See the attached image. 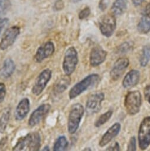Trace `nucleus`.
<instances>
[{
    "label": "nucleus",
    "mask_w": 150,
    "mask_h": 151,
    "mask_svg": "<svg viewBox=\"0 0 150 151\" xmlns=\"http://www.w3.org/2000/svg\"><path fill=\"white\" fill-rule=\"evenodd\" d=\"M71 1L73 3H78V2H79V1H81L82 0H71Z\"/></svg>",
    "instance_id": "40"
},
{
    "label": "nucleus",
    "mask_w": 150,
    "mask_h": 151,
    "mask_svg": "<svg viewBox=\"0 0 150 151\" xmlns=\"http://www.w3.org/2000/svg\"><path fill=\"white\" fill-rule=\"evenodd\" d=\"M136 150V138L135 136H132L131 137L128 146L127 150L128 151H135Z\"/></svg>",
    "instance_id": "27"
},
{
    "label": "nucleus",
    "mask_w": 150,
    "mask_h": 151,
    "mask_svg": "<svg viewBox=\"0 0 150 151\" xmlns=\"http://www.w3.org/2000/svg\"><path fill=\"white\" fill-rule=\"evenodd\" d=\"M106 150H111V151H112V150H115V151H119L120 150V146L119 145V143L118 142H115L113 145H111L110 146H109L106 149Z\"/></svg>",
    "instance_id": "33"
},
{
    "label": "nucleus",
    "mask_w": 150,
    "mask_h": 151,
    "mask_svg": "<svg viewBox=\"0 0 150 151\" xmlns=\"http://www.w3.org/2000/svg\"><path fill=\"white\" fill-rule=\"evenodd\" d=\"M142 104V96L139 91L129 92L125 96L124 106L126 113L130 116H134L140 111Z\"/></svg>",
    "instance_id": "4"
},
{
    "label": "nucleus",
    "mask_w": 150,
    "mask_h": 151,
    "mask_svg": "<svg viewBox=\"0 0 150 151\" xmlns=\"http://www.w3.org/2000/svg\"><path fill=\"white\" fill-rule=\"evenodd\" d=\"M99 26L101 33L107 37H111L115 30L116 21L114 15L105 14L99 21Z\"/></svg>",
    "instance_id": "8"
},
{
    "label": "nucleus",
    "mask_w": 150,
    "mask_h": 151,
    "mask_svg": "<svg viewBox=\"0 0 150 151\" xmlns=\"http://www.w3.org/2000/svg\"><path fill=\"white\" fill-rule=\"evenodd\" d=\"M20 33V29L17 26H11L7 29L0 41V49L5 50L11 46Z\"/></svg>",
    "instance_id": "10"
},
{
    "label": "nucleus",
    "mask_w": 150,
    "mask_h": 151,
    "mask_svg": "<svg viewBox=\"0 0 150 151\" xmlns=\"http://www.w3.org/2000/svg\"><path fill=\"white\" fill-rule=\"evenodd\" d=\"M85 109L80 103L74 104L71 108L67 122V130L70 134L76 133L84 116Z\"/></svg>",
    "instance_id": "3"
},
{
    "label": "nucleus",
    "mask_w": 150,
    "mask_h": 151,
    "mask_svg": "<svg viewBox=\"0 0 150 151\" xmlns=\"http://www.w3.org/2000/svg\"><path fill=\"white\" fill-rule=\"evenodd\" d=\"M144 14L150 15V2L146 6L144 10Z\"/></svg>",
    "instance_id": "38"
},
{
    "label": "nucleus",
    "mask_w": 150,
    "mask_h": 151,
    "mask_svg": "<svg viewBox=\"0 0 150 151\" xmlns=\"http://www.w3.org/2000/svg\"><path fill=\"white\" fill-rule=\"evenodd\" d=\"M7 142H8L7 137H4L0 140V150H3L4 149V147H6Z\"/></svg>",
    "instance_id": "35"
},
{
    "label": "nucleus",
    "mask_w": 150,
    "mask_h": 151,
    "mask_svg": "<svg viewBox=\"0 0 150 151\" xmlns=\"http://www.w3.org/2000/svg\"><path fill=\"white\" fill-rule=\"evenodd\" d=\"M50 109L51 106L50 104L46 103L40 105L30 115L29 120V125L30 127H34L39 124L49 113Z\"/></svg>",
    "instance_id": "11"
},
{
    "label": "nucleus",
    "mask_w": 150,
    "mask_h": 151,
    "mask_svg": "<svg viewBox=\"0 0 150 151\" xmlns=\"http://www.w3.org/2000/svg\"><path fill=\"white\" fill-rule=\"evenodd\" d=\"M121 126L119 123H115L112 126H111L105 134L102 136L101 139L99 141V145L101 147H104L107 145L119 133L121 130Z\"/></svg>",
    "instance_id": "15"
},
{
    "label": "nucleus",
    "mask_w": 150,
    "mask_h": 151,
    "mask_svg": "<svg viewBox=\"0 0 150 151\" xmlns=\"http://www.w3.org/2000/svg\"><path fill=\"white\" fill-rule=\"evenodd\" d=\"M52 76V72L49 69L43 70L36 80L32 88V93L36 96H40L45 89Z\"/></svg>",
    "instance_id": "9"
},
{
    "label": "nucleus",
    "mask_w": 150,
    "mask_h": 151,
    "mask_svg": "<svg viewBox=\"0 0 150 151\" xmlns=\"http://www.w3.org/2000/svg\"><path fill=\"white\" fill-rule=\"evenodd\" d=\"M91 14V9L89 7H85L79 14V19L80 20H84L86 19Z\"/></svg>",
    "instance_id": "28"
},
{
    "label": "nucleus",
    "mask_w": 150,
    "mask_h": 151,
    "mask_svg": "<svg viewBox=\"0 0 150 151\" xmlns=\"http://www.w3.org/2000/svg\"><path fill=\"white\" fill-rule=\"evenodd\" d=\"M15 69L16 65L14 61L10 58L6 59L0 69V77L4 79L10 78L13 74Z\"/></svg>",
    "instance_id": "19"
},
{
    "label": "nucleus",
    "mask_w": 150,
    "mask_h": 151,
    "mask_svg": "<svg viewBox=\"0 0 150 151\" xmlns=\"http://www.w3.org/2000/svg\"><path fill=\"white\" fill-rule=\"evenodd\" d=\"M78 63V54L76 49L71 46L66 51L63 62V69L67 75H71L76 69Z\"/></svg>",
    "instance_id": "5"
},
{
    "label": "nucleus",
    "mask_w": 150,
    "mask_h": 151,
    "mask_svg": "<svg viewBox=\"0 0 150 151\" xmlns=\"http://www.w3.org/2000/svg\"><path fill=\"white\" fill-rule=\"evenodd\" d=\"M99 81V75L96 73H92L86 77L71 88L69 93L70 99H73L78 97L89 88L95 86Z\"/></svg>",
    "instance_id": "2"
},
{
    "label": "nucleus",
    "mask_w": 150,
    "mask_h": 151,
    "mask_svg": "<svg viewBox=\"0 0 150 151\" xmlns=\"http://www.w3.org/2000/svg\"><path fill=\"white\" fill-rule=\"evenodd\" d=\"M144 1V0H132V2L135 7H137L140 6Z\"/></svg>",
    "instance_id": "37"
},
{
    "label": "nucleus",
    "mask_w": 150,
    "mask_h": 151,
    "mask_svg": "<svg viewBox=\"0 0 150 151\" xmlns=\"http://www.w3.org/2000/svg\"><path fill=\"white\" fill-rule=\"evenodd\" d=\"M6 87L4 83H0V103H2L6 97Z\"/></svg>",
    "instance_id": "29"
},
{
    "label": "nucleus",
    "mask_w": 150,
    "mask_h": 151,
    "mask_svg": "<svg viewBox=\"0 0 150 151\" xmlns=\"http://www.w3.org/2000/svg\"><path fill=\"white\" fill-rule=\"evenodd\" d=\"M106 4L105 3V0H101L99 4V7L102 11H104L106 9Z\"/></svg>",
    "instance_id": "36"
},
{
    "label": "nucleus",
    "mask_w": 150,
    "mask_h": 151,
    "mask_svg": "<svg viewBox=\"0 0 150 151\" xmlns=\"http://www.w3.org/2000/svg\"><path fill=\"white\" fill-rule=\"evenodd\" d=\"M113 114V111L112 110H109L103 114H102L96 121L95 123V126L96 127H99L105 124L112 117Z\"/></svg>",
    "instance_id": "25"
},
{
    "label": "nucleus",
    "mask_w": 150,
    "mask_h": 151,
    "mask_svg": "<svg viewBox=\"0 0 150 151\" xmlns=\"http://www.w3.org/2000/svg\"><path fill=\"white\" fill-rule=\"evenodd\" d=\"M64 7V3L62 0H56L54 4L53 9L55 11H60Z\"/></svg>",
    "instance_id": "30"
},
{
    "label": "nucleus",
    "mask_w": 150,
    "mask_h": 151,
    "mask_svg": "<svg viewBox=\"0 0 150 151\" xmlns=\"http://www.w3.org/2000/svg\"><path fill=\"white\" fill-rule=\"evenodd\" d=\"M138 145L141 150L146 149L150 145V116L141 122L138 134Z\"/></svg>",
    "instance_id": "6"
},
{
    "label": "nucleus",
    "mask_w": 150,
    "mask_h": 151,
    "mask_svg": "<svg viewBox=\"0 0 150 151\" xmlns=\"http://www.w3.org/2000/svg\"><path fill=\"white\" fill-rule=\"evenodd\" d=\"M41 146V138L38 133H30L20 138L13 150H39Z\"/></svg>",
    "instance_id": "1"
},
{
    "label": "nucleus",
    "mask_w": 150,
    "mask_h": 151,
    "mask_svg": "<svg viewBox=\"0 0 150 151\" xmlns=\"http://www.w3.org/2000/svg\"><path fill=\"white\" fill-rule=\"evenodd\" d=\"M10 117V109H4L1 117H0V133H4L7 127Z\"/></svg>",
    "instance_id": "22"
},
{
    "label": "nucleus",
    "mask_w": 150,
    "mask_h": 151,
    "mask_svg": "<svg viewBox=\"0 0 150 151\" xmlns=\"http://www.w3.org/2000/svg\"><path fill=\"white\" fill-rule=\"evenodd\" d=\"M130 49V46L129 45V44L128 43H123L122 45H121L118 49L119 50V52L121 53H122V52H128V50Z\"/></svg>",
    "instance_id": "34"
},
{
    "label": "nucleus",
    "mask_w": 150,
    "mask_h": 151,
    "mask_svg": "<svg viewBox=\"0 0 150 151\" xmlns=\"http://www.w3.org/2000/svg\"><path fill=\"white\" fill-rule=\"evenodd\" d=\"M9 22V19L7 18H0V34L7 25Z\"/></svg>",
    "instance_id": "32"
},
{
    "label": "nucleus",
    "mask_w": 150,
    "mask_h": 151,
    "mask_svg": "<svg viewBox=\"0 0 150 151\" xmlns=\"http://www.w3.org/2000/svg\"><path fill=\"white\" fill-rule=\"evenodd\" d=\"M42 150H50V149H49V146H45L43 149H42Z\"/></svg>",
    "instance_id": "39"
},
{
    "label": "nucleus",
    "mask_w": 150,
    "mask_h": 151,
    "mask_svg": "<svg viewBox=\"0 0 150 151\" xmlns=\"http://www.w3.org/2000/svg\"><path fill=\"white\" fill-rule=\"evenodd\" d=\"M84 150H91V149L90 148H88V149H84Z\"/></svg>",
    "instance_id": "41"
},
{
    "label": "nucleus",
    "mask_w": 150,
    "mask_h": 151,
    "mask_svg": "<svg viewBox=\"0 0 150 151\" xmlns=\"http://www.w3.org/2000/svg\"><path fill=\"white\" fill-rule=\"evenodd\" d=\"M126 9L127 0H115L111 7V12L114 16H121Z\"/></svg>",
    "instance_id": "20"
},
{
    "label": "nucleus",
    "mask_w": 150,
    "mask_h": 151,
    "mask_svg": "<svg viewBox=\"0 0 150 151\" xmlns=\"http://www.w3.org/2000/svg\"><path fill=\"white\" fill-rule=\"evenodd\" d=\"M11 7L10 0H0V16L5 15L9 11Z\"/></svg>",
    "instance_id": "26"
},
{
    "label": "nucleus",
    "mask_w": 150,
    "mask_h": 151,
    "mask_svg": "<svg viewBox=\"0 0 150 151\" xmlns=\"http://www.w3.org/2000/svg\"><path fill=\"white\" fill-rule=\"evenodd\" d=\"M129 65V60L127 58H119L115 62L111 72L110 77L112 81L118 80L124 74Z\"/></svg>",
    "instance_id": "12"
},
{
    "label": "nucleus",
    "mask_w": 150,
    "mask_h": 151,
    "mask_svg": "<svg viewBox=\"0 0 150 151\" xmlns=\"http://www.w3.org/2000/svg\"><path fill=\"white\" fill-rule=\"evenodd\" d=\"M30 109V103L27 98L22 99L18 104L16 113L15 118L17 120H22L26 118Z\"/></svg>",
    "instance_id": "17"
},
{
    "label": "nucleus",
    "mask_w": 150,
    "mask_h": 151,
    "mask_svg": "<svg viewBox=\"0 0 150 151\" xmlns=\"http://www.w3.org/2000/svg\"><path fill=\"white\" fill-rule=\"evenodd\" d=\"M144 94L145 100L150 104V84L146 86L144 90Z\"/></svg>",
    "instance_id": "31"
},
{
    "label": "nucleus",
    "mask_w": 150,
    "mask_h": 151,
    "mask_svg": "<svg viewBox=\"0 0 150 151\" xmlns=\"http://www.w3.org/2000/svg\"><path fill=\"white\" fill-rule=\"evenodd\" d=\"M150 60V47L145 46L143 47L142 54L139 59L140 65L144 68L145 67Z\"/></svg>",
    "instance_id": "24"
},
{
    "label": "nucleus",
    "mask_w": 150,
    "mask_h": 151,
    "mask_svg": "<svg viewBox=\"0 0 150 151\" xmlns=\"http://www.w3.org/2000/svg\"><path fill=\"white\" fill-rule=\"evenodd\" d=\"M140 79V72L138 70L132 69L128 72L122 81V86L125 88H129L138 84Z\"/></svg>",
    "instance_id": "16"
},
{
    "label": "nucleus",
    "mask_w": 150,
    "mask_h": 151,
    "mask_svg": "<svg viewBox=\"0 0 150 151\" xmlns=\"http://www.w3.org/2000/svg\"><path fill=\"white\" fill-rule=\"evenodd\" d=\"M107 55V52L102 47L99 46L94 47L90 53L91 65L94 67L100 65L106 60Z\"/></svg>",
    "instance_id": "14"
},
{
    "label": "nucleus",
    "mask_w": 150,
    "mask_h": 151,
    "mask_svg": "<svg viewBox=\"0 0 150 151\" xmlns=\"http://www.w3.org/2000/svg\"><path fill=\"white\" fill-rule=\"evenodd\" d=\"M55 50L53 43L48 41L42 44L37 49L34 56V60L37 63H41L44 59L52 56Z\"/></svg>",
    "instance_id": "13"
},
{
    "label": "nucleus",
    "mask_w": 150,
    "mask_h": 151,
    "mask_svg": "<svg viewBox=\"0 0 150 151\" xmlns=\"http://www.w3.org/2000/svg\"><path fill=\"white\" fill-rule=\"evenodd\" d=\"M69 145L68 141L64 136H59L53 146L54 151H63L65 150Z\"/></svg>",
    "instance_id": "23"
},
{
    "label": "nucleus",
    "mask_w": 150,
    "mask_h": 151,
    "mask_svg": "<svg viewBox=\"0 0 150 151\" xmlns=\"http://www.w3.org/2000/svg\"><path fill=\"white\" fill-rule=\"evenodd\" d=\"M71 83V78L69 75H65L64 76L61 77L55 83L53 91L54 95H59L63 93L68 87L70 86Z\"/></svg>",
    "instance_id": "18"
},
{
    "label": "nucleus",
    "mask_w": 150,
    "mask_h": 151,
    "mask_svg": "<svg viewBox=\"0 0 150 151\" xmlns=\"http://www.w3.org/2000/svg\"><path fill=\"white\" fill-rule=\"evenodd\" d=\"M138 31L141 34H147L150 32V16L144 14L137 26Z\"/></svg>",
    "instance_id": "21"
},
{
    "label": "nucleus",
    "mask_w": 150,
    "mask_h": 151,
    "mask_svg": "<svg viewBox=\"0 0 150 151\" xmlns=\"http://www.w3.org/2000/svg\"><path fill=\"white\" fill-rule=\"evenodd\" d=\"M105 99L103 92L97 91L92 93L88 97L86 104V111L88 114L98 113L102 108V103Z\"/></svg>",
    "instance_id": "7"
}]
</instances>
